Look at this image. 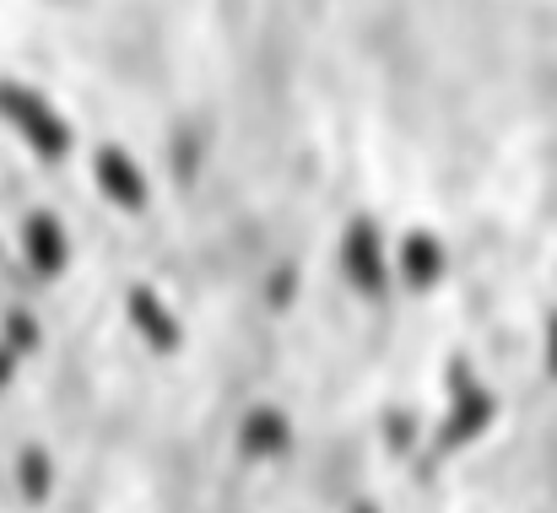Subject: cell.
Here are the masks:
<instances>
[{
  "label": "cell",
  "instance_id": "7c38bea8",
  "mask_svg": "<svg viewBox=\"0 0 557 513\" xmlns=\"http://www.w3.org/2000/svg\"><path fill=\"white\" fill-rule=\"evenodd\" d=\"M0 260H5V254H0Z\"/></svg>",
  "mask_w": 557,
  "mask_h": 513
},
{
  "label": "cell",
  "instance_id": "277c9868",
  "mask_svg": "<svg viewBox=\"0 0 557 513\" xmlns=\"http://www.w3.org/2000/svg\"><path fill=\"white\" fill-rule=\"evenodd\" d=\"M120 303H125V320H131L141 351H152V356L185 351V320L174 314V303H169L152 281H125V287H120Z\"/></svg>",
  "mask_w": 557,
  "mask_h": 513
},
{
  "label": "cell",
  "instance_id": "5b68a950",
  "mask_svg": "<svg viewBox=\"0 0 557 513\" xmlns=\"http://www.w3.org/2000/svg\"><path fill=\"white\" fill-rule=\"evenodd\" d=\"M16 243H22V265H27L44 287L65 281V271H71V227H65L60 211L33 205V211L16 222Z\"/></svg>",
  "mask_w": 557,
  "mask_h": 513
},
{
  "label": "cell",
  "instance_id": "52a82bcc",
  "mask_svg": "<svg viewBox=\"0 0 557 513\" xmlns=\"http://www.w3.org/2000/svg\"><path fill=\"white\" fill-rule=\"evenodd\" d=\"M92 184H98V195H103L114 211H125V216H141V211L152 205L147 173H141V163H136L125 147H98V152H92Z\"/></svg>",
  "mask_w": 557,
  "mask_h": 513
},
{
  "label": "cell",
  "instance_id": "8992f818",
  "mask_svg": "<svg viewBox=\"0 0 557 513\" xmlns=\"http://www.w3.org/2000/svg\"><path fill=\"white\" fill-rule=\"evenodd\" d=\"M449 276V243L433 227H406L395 243V281L406 298H428Z\"/></svg>",
  "mask_w": 557,
  "mask_h": 513
},
{
  "label": "cell",
  "instance_id": "8fae6325",
  "mask_svg": "<svg viewBox=\"0 0 557 513\" xmlns=\"http://www.w3.org/2000/svg\"><path fill=\"white\" fill-rule=\"evenodd\" d=\"M342 513H389V509H384L379 498H369V492H358V498H352V503H347Z\"/></svg>",
  "mask_w": 557,
  "mask_h": 513
},
{
  "label": "cell",
  "instance_id": "3957f363",
  "mask_svg": "<svg viewBox=\"0 0 557 513\" xmlns=\"http://www.w3.org/2000/svg\"><path fill=\"white\" fill-rule=\"evenodd\" d=\"M0 120L38 152V163H60V158L71 152V125H65L33 87L0 82Z\"/></svg>",
  "mask_w": 557,
  "mask_h": 513
},
{
  "label": "cell",
  "instance_id": "7a4b0ae2",
  "mask_svg": "<svg viewBox=\"0 0 557 513\" xmlns=\"http://www.w3.org/2000/svg\"><path fill=\"white\" fill-rule=\"evenodd\" d=\"M336 271L347 276V287H352L363 303L395 298V292H389V254H384V233H379V216H373V211L347 216L342 249H336Z\"/></svg>",
  "mask_w": 557,
  "mask_h": 513
},
{
  "label": "cell",
  "instance_id": "9c48e42d",
  "mask_svg": "<svg viewBox=\"0 0 557 513\" xmlns=\"http://www.w3.org/2000/svg\"><path fill=\"white\" fill-rule=\"evenodd\" d=\"M22 362H27V356H22L16 346L0 341V395H11V389H16V373H22Z\"/></svg>",
  "mask_w": 557,
  "mask_h": 513
},
{
  "label": "cell",
  "instance_id": "30bf717a",
  "mask_svg": "<svg viewBox=\"0 0 557 513\" xmlns=\"http://www.w3.org/2000/svg\"><path fill=\"white\" fill-rule=\"evenodd\" d=\"M542 362H547V378L557 384V309L547 314V346H542Z\"/></svg>",
  "mask_w": 557,
  "mask_h": 513
},
{
  "label": "cell",
  "instance_id": "6da1fadb",
  "mask_svg": "<svg viewBox=\"0 0 557 513\" xmlns=\"http://www.w3.org/2000/svg\"><path fill=\"white\" fill-rule=\"evenodd\" d=\"M227 443H233V460H238V465L265 471V465L293 460L298 443H304V433H298V422H293L282 405H271V400H249V405L233 416Z\"/></svg>",
  "mask_w": 557,
  "mask_h": 513
},
{
  "label": "cell",
  "instance_id": "ba28073f",
  "mask_svg": "<svg viewBox=\"0 0 557 513\" xmlns=\"http://www.w3.org/2000/svg\"><path fill=\"white\" fill-rule=\"evenodd\" d=\"M54 487H60V465H54V449L49 443H38V438H27V443H16L11 449V492H16V503L22 509H49L54 503Z\"/></svg>",
  "mask_w": 557,
  "mask_h": 513
}]
</instances>
